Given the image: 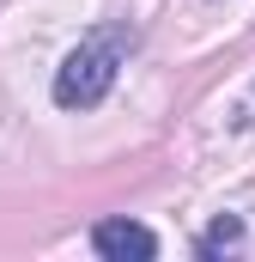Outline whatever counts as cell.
I'll return each mask as SVG.
<instances>
[{"mask_svg":"<svg viewBox=\"0 0 255 262\" xmlns=\"http://www.w3.org/2000/svg\"><path fill=\"white\" fill-rule=\"evenodd\" d=\"M128 49H134V31H128V25H97V31H85V37L61 55V67H55V104H61V110H97V104L110 98L116 73H122Z\"/></svg>","mask_w":255,"mask_h":262,"instance_id":"obj_1","label":"cell"},{"mask_svg":"<svg viewBox=\"0 0 255 262\" xmlns=\"http://www.w3.org/2000/svg\"><path fill=\"white\" fill-rule=\"evenodd\" d=\"M91 250L104 262H152L158 256V232L152 226H140V220H97L91 226Z\"/></svg>","mask_w":255,"mask_h":262,"instance_id":"obj_2","label":"cell"},{"mask_svg":"<svg viewBox=\"0 0 255 262\" xmlns=\"http://www.w3.org/2000/svg\"><path fill=\"white\" fill-rule=\"evenodd\" d=\"M243 244V220L237 213H219L200 238H194V256H225V250H237Z\"/></svg>","mask_w":255,"mask_h":262,"instance_id":"obj_3","label":"cell"}]
</instances>
